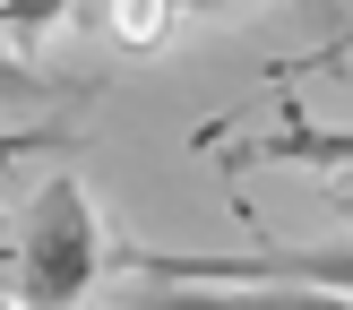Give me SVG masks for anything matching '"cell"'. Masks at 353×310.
Masks as SVG:
<instances>
[{"instance_id":"obj_12","label":"cell","mask_w":353,"mask_h":310,"mask_svg":"<svg viewBox=\"0 0 353 310\" xmlns=\"http://www.w3.org/2000/svg\"><path fill=\"white\" fill-rule=\"evenodd\" d=\"M302 9H310V17H327V9H336V0H302Z\"/></svg>"},{"instance_id":"obj_6","label":"cell","mask_w":353,"mask_h":310,"mask_svg":"<svg viewBox=\"0 0 353 310\" xmlns=\"http://www.w3.org/2000/svg\"><path fill=\"white\" fill-rule=\"evenodd\" d=\"M69 17H78V0H0V34H9L17 52L43 43V34H61Z\"/></svg>"},{"instance_id":"obj_3","label":"cell","mask_w":353,"mask_h":310,"mask_svg":"<svg viewBox=\"0 0 353 310\" xmlns=\"http://www.w3.org/2000/svg\"><path fill=\"white\" fill-rule=\"evenodd\" d=\"M130 310H353V293L302 276H138Z\"/></svg>"},{"instance_id":"obj_9","label":"cell","mask_w":353,"mask_h":310,"mask_svg":"<svg viewBox=\"0 0 353 310\" xmlns=\"http://www.w3.org/2000/svg\"><path fill=\"white\" fill-rule=\"evenodd\" d=\"M181 17H233V9H250V0H172Z\"/></svg>"},{"instance_id":"obj_1","label":"cell","mask_w":353,"mask_h":310,"mask_svg":"<svg viewBox=\"0 0 353 310\" xmlns=\"http://www.w3.org/2000/svg\"><path fill=\"white\" fill-rule=\"evenodd\" d=\"M112 267V233H103L95 198L78 172H43L26 207L0 233V302L9 310H78Z\"/></svg>"},{"instance_id":"obj_10","label":"cell","mask_w":353,"mask_h":310,"mask_svg":"<svg viewBox=\"0 0 353 310\" xmlns=\"http://www.w3.org/2000/svg\"><path fill=\"white\" fill-rule=\"evenodd\" d=\"M345 52H353V34H336V43H319V52H310V61H302V69H336V61H345Z\"/></svg>"},{"instance_id":"obj_13","label":"cell","mask_w":353,"mask_h":310,"mask_svg":"<svg viewBox=\"0 0 353 310\" xmlns=\"http://www.w3.org/2000/svg\"><path fill=\"white\" fill-rule=\"evenodd\" d=\"M0 233H9V216H0Z\"/></svg>"},{"instance_id":"obj_14","label":"cell","mask_w":353,"mask_h":310,"mask_svg":"<svg viewBox=\"0 0 353 310\" xmlns=\"http://www.w3.org/2000/svg\"><path fill=\"white\" fill-rule=\"evenodd\" d=\"M0 310H9V302H0Z\"/></svg>"},{"instance_id":"obj_4","label":"cell","mask_w":353,"mask_h":310,"mask_svg":"<svg viewBox=\"0 0 353 310\" xmlns=\"http://www.w3.org/2000/svg\"><path fill=\"white\" fill-rule=\"evenodd\" d=\"M233 164H302L327 181V207L353 224V130H327V121H285L268 138H241Z\"/></svg>"},{"instance_id":"obj_8","label":"cell","mask_w":353,"mask_h":310,"mask_svg":"<svg viewBox=\"0 0 353 310\" xmlns=\"http://www.w3.org/2000/svg\"><path fill=\"white\" fill-rule=\"evenodd\" d=\"M78 147V130H61V121H34V130H0V164H26V155H69Z\"/></svg>"},{"instance_id":"obj_5","label":"cell","mask_w":353,"mask_h":310,"mask_svg":"<svg viewBox=\"0 0 353 310\" xmlns=\"http://www.w3.org/2000/svg\"><path fill=\"white\" fill-rule=\"evenodd\" d=\"M95 26L112 34L121 52H164V43H172V26H181V9H172V0H112Z\"/></svg>"},{"instance_id":"obj_7","label":"cell","mask_w":353,"mask_h":310,"mask_svg":"<svg viewBox=\"0 0 353 310\" xmlns=\"http://www.w3.org/2000/svg\"><path fill=\"white\" fill-rule=\"evenodd\" d=\"M61 95H69L61 78H43L26 52H9V43H0V103H61Z\"/></svg>"},{"instance_id":"obj_11","label":"cell","mask_w":353,"mask_h":310,"mask_svg":"<svg viewBox=\"0 0 353 310\" xmlns=\"http://www.w3.org/2000/svg\"><path fill=\"white\" fill-rule=\"evenodd\" d=\"M103 9H112V0H78V17H103Z\"/></svg>"},{"instance_id":"obj_2","label":"cell","mask_w":353,"mask_h":310,"mask_svg":"<svg viewBox=\"0 0 353 310\" xmlns=\"http://www.w3.org/2000/svg\"><path fill=\"white\" fill-rule=\"evenodd\" d=\"M112 267L130 276H302V285L353 293V241H250V250H155V241H112Z\"/></svg>"}]
</instances>
